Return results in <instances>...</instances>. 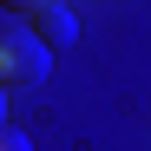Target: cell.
<instances>
[{"label":"cell","mask_w":151,"mask_h":151,"mask_svg":"<svg viewBox=\"0 0 151 151\" xmlns=\"http://www.w3.org/2000/svg\"><path fill=\"white\" fill-rule=\"evenodd\" d=\"M46 66H53V53L40 46L33 27H0V86H40L46 79Z\"/></svg>","instance_id":"1"},{"label":"cell","mask_w":151,"mask_h":151,"mask_svg":"<svg viewBox=\"0 0 151 151\" xmlns=\"http://www.w3.org/2000/svg\"><path fill=\"white\" fill-rule=\"evenodd\" d=\"M33 33H40L46 53H53V46H72V40H79V20H72L66 7H46V13H33Z\"/></svg>","instance_id":"2"},{"label":"cell","mask_w":151,"mask_h":151,"mask_svg":"<svg viewBox=\"0 0 151 151\" xmlns=\"http://www.w3.org/2000/svg\"><path fill=\"white\" fill-rule=\"evenodd\" d=\"M0 7H13V13H46V7H66V0H0Z\"/></svg>","instance_id":"3"},{"label":"cell","mask_w":151,"mask_h":151,"mask_svg":"<svg viewBox=\"0 0 151 151\" xmlns=\"http://www.w3.org/2000/svg\"><path fill=\"white\" fill-rule=\"evenodd\" d=\"M0 151H33V145H27V132H0Z\"/></svg>","instance_id":"4"},{"label":"cell","mask_w":151,"mask_h":151,"mask_svg":"<svg viewBox=\"0 0 151 151\" xmlns=\"http://www.w3.org/2000/svg\"><path fill=\"white\" fill-rule=\"evenodd\" d=\"M0 132H7V86H0Z\"/></svg>","instance_id":"5"}]
</instances>
